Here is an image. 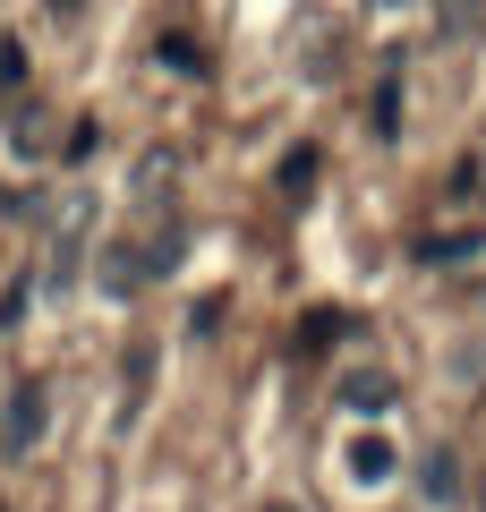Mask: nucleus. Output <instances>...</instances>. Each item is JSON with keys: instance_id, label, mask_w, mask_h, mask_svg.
<instances>
[{"instance_id": "nucleus-5", "label": "nucleus", "mask_w": 486, "mask_h": 512, "mask_svg": "<svg viewBox=\"0 0 486 512\" xmlns=\"http://www.w3.org/2000/svg\"><path fill=\"white\" fill-rule=\"evenodd\" d=\"M427 495H435V504H452V495H461V470H452V453H435V461H427Z\"/></svg>"}, {"instance_id": "nucleus-3", "label": "nucleus", "mask_w": 486, "mask_h": 512, "mask_svg": "<svg viewBox=\"0 0 486 512\" xmlns=\"http://www.w3.org/2000/svg\"><path fill=\"white\" fill-rule=\"evenodd\" d=\"M350 410H359V419H384V410H393V384L384 376H350V393H342Z\"/></svg>"}, {"instance_id": "nucleus-4", "label": "nucleus", "mask_w": 486, "mask_h": 512, "mask_svg": "<svg viewBox=\"0 0 486 512\" xmlns=\"http://www.w3.org/2000/svg\"><path fill=\"white\" fill-rule=\"evenodd\" d=\"M350 478H367V487H376V478H393V444L359 436V444H350Z\"/></svg>"}, {"instance_id": "nucleus-2", "label": "nucleus", "mask_w": 486, "mask_h": 512, "mask_svg": "<svg viewBox=\"0 0 486 512\" xmlns=\"http://www.w3.org/2000/svg\"><path fill=\"white\" fill-rule=\"evenodd\" d=\"M154 52H162V69H171V77H205V43L197 35H162Z\"/></svg>"}, {"instance_id": "nucleus-7", "label": "nucleus", "mask_w": 486, "mask_h": 512, "mask_svg": "<svg viewBox=\"0 0 486 512\" xmlns=\"http://www.w3.org/2000/svg\"><path fill=\"white\" fill-rule=\"evenodd\" d=\"M307 180H316V154L299 146V154H290V163H282V188H290V197H307Z\"/></svg>"}, {"instance_id": "nucleus-1", "label": "nucleus", "mask_w": 486, "mask_h": 512, "mask_svg": "<svg viewBox=\"0 0 486 512\" xmlns=\"http://www.w3.org/2000/svg\"><path fill=\"white\" fill-rule=\"evenodd\" d=\"M43 427H52V393H43V384H18V393H9V419H0V453L26 461L43 444Z\"/></svg>"}, {"instance_id": "nucleus-8", "label": "nucleus", "mask_w": 486, "mask_h": 512, "mask_svg": "<svg viewBox=\"0 0 486 512\" xmlns=\"http://www.w3.org/2000/svg\"><path fill=\"white\" fill-rule=\"evenodd\" d=\"M52 9H77V0H52Z\"/></svg>"}, {"instance_id": "nucleus-6", "label": "nucleus", "mask_w": 486, "mask_h": 512, "mask_svg": "<svg viewBox=\"0 0 486 512\" xmlns=\"http://www.w3.org/2000/svg\"><path fill=\"white\" fill-rule=\"evenodd\" d=\"M333 333H342V316H333V308H316V316H307V333H299V350H324Z\"/></svg>"}]
</instances>
